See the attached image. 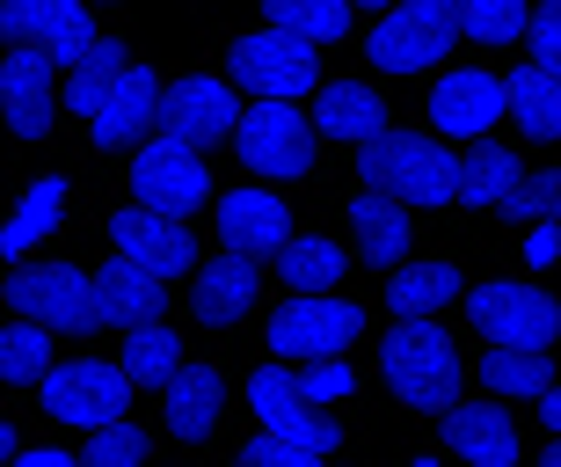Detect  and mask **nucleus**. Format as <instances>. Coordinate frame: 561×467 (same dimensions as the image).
I'll return each mask as SVG.
<instances>
[{"mask_svg": "<svg viewBox=\"0 0 561 467\" xmlns=\"http://www.w3.org/2000/svg\"><path fill=\"white\" fill-rule=\"evenodd\" d=\"M387 387H394L409 409H453L459 395V343L437 329L431 315H401V329H387Z\"/></svg>", "mask_w": 561, "mask_h": 467, "instance_id": "nucleus-1", "label": "nucleus"}, {"mask_svg": "<svg viewBox=\"0 0 561 467\" xmlns=\"http://www.w3.org/2000/svg\"><path fill=\"white\" fill-rule=\"evenodd\" d=\"M365 183L373 191H394L401 205H445L459 197V161L437 147L431 132H379L365 139Z\"/></svg>", "mask_w": 561, "mask_h": 467, "instance_id": "nucleus-2", "label": "nucleus"}, {"mask_svg": "<svg viewBox=\"0 0 561 467\" xmlns=\"http://www.w3.org/2000/svg\"><path fill=\"white\" fill-rule=\"evenodd\" d=\"M459 37V0H394L387 22L373 30V66L379 73H416L445 59Z\"/></svg>", "mask_w": 561, "mask_h": 467, "instance_id": "nucleus-3", "label": "nucleus"}, {"mask_svg": "<svg viewBox=\"0 0 561 467\" xmlns=\"http://www.w3.org/2000/svg\"><path fill=\"white\" fill-rule=\"evenodd\" d=\"M22 321H44V329H59V337H88L95 321H103V293H95V277H81L73 263H30V271L8 285Z\"/></svg>", "mask_w": 561, "mask_h": 467, "instance_id": "nucleus-4", "label": "nucleus"}, {"mask_svg": "<svg viewBox=\"0 0 561 467\" xmlns=\"http://www.w3.org/2000/svg\"><path fill=\"white\" fill-rule=\"evenodd\" d=\"M125 402H131V373L125 365H103V358H81V365H51L44 373V417L59 424H125Z\"/></svg>", "mask_w": 561, "mask_h": 467, "instance_id": "nucleus-5", "label": "nucleus"}, {"mask_svg": "<svg viewBox=\"0 0 561 467\" xmlns=\"http://www.w3.org/2000/svg\"><path fill=\"white\" fill-rule=\"evenodd\" d=\"M467 315H474V329L489 343H518V351H547L561 337V307L547 293H533V285H511V277L467 293Z\"/></svg>", "mask_w": 561, "mask_h": 467, "instance_id": "nucleus-6", "label": "nucleus"}, {"mask_svg": "<svg viewBox=\"0 0 561 467\" xmlns=\"http://www.w3.org/2000/svg\"><path fill=\"white\" fill-rule=\"evenodd\" d=\"M365 329L351 299H321V293H299L291 307H277L271 321V351L277 358H335V351H351V337Z\"/></svg>", "mask_w": 561, "mask_h": 467, "instance_id": "nucleus-7", "label": "nucleus"}, {"mask_svg": "<svg viewBox=\"0 0 561 467\" xmlns=\"http://www.w3.org/2000/svg\"><path fill=\"white\" fill-rule=\"evenodd\" d=\"M233 147H241V161H249L255 175H299V169L313 161V132H307V117H299L291 103L263 95V103L241 117Z\"/></svg>", "mask_w": 561, "mask_h": 467, "instance_id": "nucleus-8", "label": "nucleus"}, {"mask_svg": "<svg viewBox=\"0 0 561 467\" xmlns=\"http://www.w3.org/2000/svg\"><path fill=\"white\" fill-rule=\"evenodd\" d=\"M131 191H139V205H153V213H197L211 191L205 161H197V147H183V139H153V147H139V169H131Z\"/></svg>", "mask_w": 561, "mask_h": 467, "instance_id": "nucleus-9", "label": "nucleus"}, {"mask_svg": "<svg viewBox=\"0 0 561 467\" xmlns=\"http://www.w3.org/2000/svg\"><path fill=\"white\" fill-rule=\"evenodd\" d=\"M0 30L15 44H30V52H44V59H59V66H73L95 44L81 0H0Z\"/></svg>", "mask_w": 561, "mask_h": 467, "instance_id": "nucleus-10", "label": "nucleus"}, {"mask_svg": "<svg viewBox=\"0 0 561 467\" xmlns=\"http://www.w3.org/2000/svg\"><path fill=\"white\" fill-rule=\"evenodd\" d=\"M233 73L255 88V95H307L313 88V44L307 37H285V30H263V37H241L233 44Z\"/></svg>", "mask_w": 561, "mask_h": 467, "instance_id": "nucleus-11", "label": "nucleus"}, {"mask_svg": "<svg viewBox=\"0 0 561 467\" xmlns=\"http://www.w3.org/2000/svg\"><path fill=\"white\" fill-rule=\"evenodd\" d=\"M249 402H255V417H263V431H285V438H299V446H313V453H335V438H343L335 417H313L299 373H285V365H263V373H255Z\"/></svg>", "mask_w": 561, "mask_h": 467, "instance_id": "nucleus-12", "label": "nucleus"}, {"mask_svg": "<svg viewBox=\"0 0 561 467\" xmlns=\"http://www.w3.org/2000/svg\"><path fill=\"white\" fill-rule=\"evenodd\" d=\"M241 117H249V110L227 95V81H211V73H190V81L168 88L161 132H168V139H183V147H211V139L241 132Z\"/></svg>", "mask_w": 561, "mask_h": 467, "instance_id": "nucleus-13", "label": "nucleus"}, {"mask_svg": "<svg viewBox=\"0 0 561 467\" xmlns=\"http://www.w3.org/2000/svg\"><path fill=\"white\" fill-rule=\"evenodd\" d=\"M110 234H117V255H131V263H139V271H153V277H183L190 263H197L190 227L175 213H153V205L117 213V219H110Z\"/></svg>", "mask_w": 561, "mask_h": 467, "instance_id": "nucleus-14", "label": "nucleus"}, {"mask_svg": "<svg viewBox=\"0 0 561 467\" xmlns=\"http://www.w3.org/2000/svg\"><path fill=\"white\" fill-rule=\"evenodd\" d=\"M161 110H168V88L146 66H125L117 88L103 95V110L88 117V132H95V147H139L146 132H161Z\"/></svg>", "mask_w": 561, "mask_h": 467, "instance_id": "nucleus-15", "label": "nucleus"}, {"mask_svg": "<svg viewBox=\"0 0 561 467\" xmlns=\"http://www.w3.org/2000/svg\"><path fill=\"white\" fill-rule=\"evenodd\" d=\"M503 110H511V88L503 81H489V73H445L431 95V125L445 139H481Z\"/></svg>", "mask_w": 561, "mask_h": 467, "instance_id": "nucleus-16", "label": "nucleus"}, {"mask_svg": "<svg viewBox=\"0 0 561 467\" xmlns=\"http://www.w3.org/2000/svg\"><path fill=\"white\" fill-rule=\"evenodd\" d=\"M51 66L59 59H44V52H30V44H15V52L0 59V103H8V125H15L22 139H37V132L51 125V103H59Z\"/></svg>", "mask_w": 561, "mask_h": 467, "instance_id": "nucleus-17", "label": "nucleus"}, {"mask_svg": "<svg viewBox=\"0 0 561 467\" xmlns=\"http://www.w3.org/2000/svg\"><path fill=\"white\" fill-rule=\"evenodd\" d=\"M219 241L241 255H277L291 241V213H285V197L271 191H233L219 197Z\"/></svg>", "mask_w": 561, "mask_h": 467, "instance_id": "nucleus-18", "label": "nucleus"}, {"mask_svg": "<svg viewBox=\"0 0 561 467\" xmlns=\"http://www.w3.org/2000/svg\"><path fill=\"white\" fill-rule=\"evenodd\" d=\"M445 438H453V453L467 467H511L518 460V424L489 402H467V409L453 402L445 409Z\"/></svg>", "mask_w": 561, "mask_h": 467, "instance_id": "nucleus-19", "label": "nucleus"}, {"mask_svg": "<svg viewBox=\"0 0 561 467\" xmlns=\"http://www.w3.org/2000/svg\"><path fill=\"white\" fill-rule=\"evenodd\" d=\"M197 321H211V329H227V321H241L255 307V263L241 249H227L219 263H205L197 271Z\"/></svg>", "mask_w": 561, "mask_h": 467, "instance_id": "nucleus-20", "label": "nucleus"}, {"mask_svg": "<svg viewBox=\"0 0 561 467\" xmlns=\"http://www.w3.org/2000/svg\"><path fill=\"white\" fill-rule=\"evenodd\" d=\"M95 293H103V321H125V329H139V321H161L168 277H153V271H139L131 255H117V263L95 277Z\"/></svg>", "mask_w": 561, "mask_h": 467, "instance_id": "nucleus-21", "label": "nucleus"}, {"mask_svg": "<svg viewBox=\"0 0 561 467\" xmlns=\"http://www.w3.org/2000/svg\"><path fill=\"white\" fill-rule=\"evenodd\" d=\"M219 373L211 365H183L175 380H168V431L175 438H205L211 424H219Z\"/></svg>", "mask_w": 561, "mask_h": 467, "instance_id": "nucleus-22", "label": "nucleus"}, {"mask_svg": "<svg viewBox=\"0 0 561 467\" xmlns=\"http://www.w3.org/2000/svg\"><path fill=\"white\" fill-rule=\"evenodd\" d=\"M351 227H357V241H365L373 263H401V249H409V213H401L394 191H373L365 183V197L351 205Z\"/></svg>", "mask_w": 561, "mask_h": 467, "instance_id": "nucleus-23", "label": "nucleus"}, {"mask_svg": "<svg viewBox=\"0 0 561 467\" xmlns=\"http://www.w3.org/2000/svg\"><path fill=\"white\" fill-rule=\"evenodd\" d=\"M313 125L329 132V139H379V132H387V103H379L373 88L343 81V88H329V95L313 103Z\"/></svg>", "mask_w": 561, "mask_h": 467, "instance_id": "nucleus-24", "label": "nucleus"}, {"mask_svg": "<svg viewBox=\"0 0 561 467\" xmlns=\"http://www.w3.org/2000/svg\"><path fill=\"white\" fill-rule=\"evenodd\" d=\"M511 117H518L533 139H561V73H547V66H525V73H511Z\"/></svg>", "mask_w": 561, "mask_h": 467, "instance_id": "nucleus-25", "label": "nucleus"}, {"mask_svg": "<svg viewBox=\"0 0 561 467\" xmlns=\"http://www.w3.org/2000/svg\"><path fill=\"white\" fill-rule=\"evenodd\" d=\"M117 73H125V44L95 37L81 59H73V81H66V110H73V117H95V110H103V95L117 88Z\"/></svg>", "mask_w": 561, "mask_h": 467, "instance_id": "nucleus-26", "label": "nucleus"}, {"mask_svg": "<svg viewBox=\"0 0 561 467\" xmlns=\"http://www.w3.org/2000/svg\"><path fill=\"white\" fill-rule=\"evenodd\" d=\"M518 153L503 147H474L467 161H459V205H503V197L518 191Z\"/></svg>", "mask_w": 561, "mask_h": 467, "instance_id": "nucleus-27", "label": "nucleus"}, {"mask_svg": "<svg viewBox=\"0 0 561 467\" xmlns=\"http://www.w3.org/2000/svg\"><path fill=\"white\" fill-rule=\"evenodd\" d=\"M125 373L131 380H175L183 373V337L175 329H161V321H139V329H125Z\"/></svg>", "mask_w": 561, "mask_h": 467, "instance_id": "nucleus-28", "label": "nucleus"}, {"mask_svg": "<svg viewBox=\"0 0 561 467\" xmlns=\"http://www.w3.org/2000/svg\"><path fill=\"white\" fill-rule=\"evenodd\" d=\"M271 30L307 44H335L351 30V0H271Z\"/></svg>", "mask_w": 561, "mask_h": 467, "instance_id": "nucleus-29", "label": "nucleus"}, {"mask_svg": "<svg viewBox=\"0 0 561 467\" xmlns=\"http://www.w3.org/2000/svg\"><path fill=\"white\" fill-rule=\"evenodd\" d=\"M481 380L496 387V395H518V402H533V395H547V351H518V343H496L489 358H481Z\"/></svg>", "mask_w": 561, "mask_h": 467, "instance_id": "nucleus-30", "label": "nucleus"}, {"mask_svg": "<svg viewBox=\"0 0 561 467\" xmlns=\"http://www.w3.org/2000/svg\"><path fill=\"white\" fill-rule=\"evenodd\" d=\"M59 205H66V183H59V175H44L37 191H30V197L15 205V219H8V234H0V249H8V255L37 249L44 234L59 227Z\"/></svg>", "mask_w": 561, "mask_h": 467, "instance_id": "nucleus-31", "label": "nucleus"}, {"mask_svg": "<svg viewBox=\"0 0 561 467\" xmlns=\"http://www.w3.org/2000/svg\"><path fill=\"white\" fill-rule=\"evenodd\" d=\"M277 271H285L291 293H329L335 277H343V249L335 241H285L277 249Z\"/></svg>", "mask_w": 561, "mask_h": 467, "instance_id": "nucleus-32", "label": "nucleus"}, {"mask_svg": "<svg viewBox=\"0 0 561 467\" xmlns=\"http://www.w3.org/2000/svg\"><path fill=\"white\" fill-rule=\"evenodd\" d=\"M401 315H437L445 299H459V271L453 263H416V271L394 277V293H387Z\"/></svg>", "mask_w": 561, "mask_h": 467, "instance_id": "nucleus-33", "label": "nucleus"}, {"mask_svg": "<svg viewBox=\"0 0 561 467\" xmlns=\"http://www.w3.org/2000/svg\"><path fill=\"white\" fill-rule=\"evenodd\" d=\"M44 373H51V329L44 321L0 329V380H44Z\"/></svg>", "mask_w": 561, "mask_h": 467, "instance_id": "nucleus-34", "label": "nucleus"}, {"mask_svg": "<svg viewBox=\"0 0 561 467\" xmlns=\"http://www.w3.org/2000/svg\"><path fill=\"white\" fill-rule=\"evenodd\" d=\"M459 30L481 44H511L533 30V15H525V0H459Z\"/></svg>", "mask_w": 561, "mask_h": 467, "instance_id": "nucleus-35", "label": "nucleus"}, {"mask_svg": "<svg viewBox=\"0 0 561 467\" xmlns=\"http://www.w3.org/2000/svg\"><path fill=\"white\" fill-rule=\"evenodd\" d=\"M503 213L540 227V219H561V169H540V175H518V191L503 197Z\"/></svg>", "mask_w": 561, "mask_h": 467, "instance_id": "nucleus-36", "label": "nucleus"}, {"mask_svg": "<svg viewBox=\"0 0 561 467\" xmlns=\"http://www.w3.org/2000/svg\"><path fill=\"white\" fill-rule=\"evenodd\" d=\"M81 467H146V431H131V424H103L95 438H88Z\"/></svg>", "mask_w": 561, "mask_h": 467, "instance_id": "nucleus-37", "label": "nucleus"}, {"mask_svg": "<svg viewBox=\"0 0 561 467\" xmlns=\"http://www.w3.org/2000/svg\"><path fill=\"white\" fill-rule=\"evenodd\" d=\"M299 387H307V402H343V395L357 387V373L343 358H307L299 365Z\"/></svg>", "mask_w": 561, "mask_h": 467, "instance_id": "nucleus-38", "label": "nucleus"}, {"mask_svg": "<svg viewBox=\"0 0 561 467\" xmlns=\"http://www.w3.org/2000/svg\"><path fill=\"white\" fill-rule=\"evenodd\" d=\"M321 453L313 446H299V438H285V431H263L249 453H241V467H313Z\"/></svg>", "mask_w": 561, "mask_h": 467, "instance_id": "nucleus-39", "label": "nucleus"}, {"mask_svg": "<svg viewBox=\"0 0 561 467\" xmlns=\"http://www.w3.org/2000/svg\"><path fill=\"white\" fill-rule=\"evenodd\" d=\"M533 66L561 73V0H547L540 15H533Z\"/></svg>", "mask_w": 561, "mask_h": 467, "instance_id": "nucleus-40", "label": "nucleus"}, {"mask_svg": "<svg viewBox=\"0 0 561 467\" xmlns=\"http://www.w3.org/2000/svg\"><path fill=\"white\" fill-rule=\"evenodd\" d=\"M525 255L533 263H561V219H540V227L525 234Z\"/></svg>", "mask_w": 561, "mask_h": 467, "instance_id": "nucleus-41", "label": "nucleus"}, {"mask_svg": "<svg viewBox=\"0 0 561 467\" xmlns=\"http://www.w3.org/2000/svg\"><path fill=\"white\" fill-rule=\"evenodd\" d=\"M22 467H81V460H66V453H51V446H37V453H22Z\"/></svg>", "mask_w": 561, "mask_h": 467, "instance_id": "nucleus-42", "label": "nucleus"}, {"mask_svg": "<svg viewBox=\"0 0 561 467\" xmlns=\"http://www.w3.org/2000/svg\"><path fill=\"white\" fill-rule=\"evenodd\" d=\"M540 402H547V424H554V431H561V387H547Z\"/></svg>", "mask_w": 561, "mask_h": 467, "instance_id": "nucleus-43", "label": "nucleus"}, {"mask_svg": "<svg viewBox=\"0 0 561 467\" xmlns=\"http://www.w3.org/2000/svg\"><path fill=\"white\" fill-rule=\"evenodd\" d=\"M15 460V438H8V424H0V467Z\"/></svg>", "mask_w": 561, "mask_h": 467, "instance_id": "nucleus-44", "label": "nucleus"}, {"mask_svg": "<svg viewBox=\"0 0 561 467\" xmlns=\"http://www.w3.org/2000/svg\"><path fill=\"white\" fill-rule=\"evenodd\" d=\"M540 467H561V446H547V460H540Z\"/></svg>", "mask_w": 561, "mask_h": 467, "instance_id": "nucleus-45", "label": "nucleus"}, {"mask_svg": "<svg viewBox=\"0 0 561 467\" xmlns=\"http://www.w3.org/2000/svg\"><path fill=\"white\" fill-rule=\"evenodd\" d=\"M416 467H437V460H416Z\"/></svg>", "mask_w": 561, "mask_h": 467, "instance_id": "nucleus-46", "label": "nucleus"}]
</instances>
